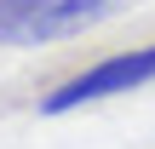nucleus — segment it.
Here are the masks:
<instances>
[{
	"label": "nucleus",
	"mask_w": 155,
	"mask_h": 149,
	"mask_svg": "<svg viewBox=\"0 0 155 149\" xmlns=\"http://www.w3.org/2000/svg\"><path fill=\"white\" fill-rule=\"evenodd\" d=\"M144 80H155V46H144V52H121V57H104L98 69L75 75L69 86H58L52 98H40V115L81 109V103H92V98H115V92H132V86H144Z\"/></svg>",
	"instance_id": "2"
},
{
	"label": "nucleus",
	"mask_w": 155,
	"mask_h": 149,
	"mask_svg": "<svg viewBox=\"0 0 155 149\" xmlns=\"http://www.w3.org/2000/svg\"><path fill=\"white\" fill-rule=\"evenodd\" d=\"M115 0H0V46H35L98 23Z\"/></svg>",
	"instance_id": "1"
}]
</instances>
